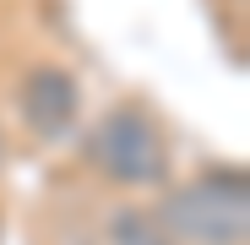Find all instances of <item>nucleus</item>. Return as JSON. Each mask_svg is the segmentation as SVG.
Here are the masks:
<instances>
[{
	"label": "nucleus",
	"instance_id": "nucleus-1",
	"mask_svg": "<svg viewBox=\"0 0 250 245\" xmlns=\"http://www.w3.org/2000/svg\"><path fill=\"white\" fill-rule=\"evenodd\" d=\"M158 223L169 240H185V245H239L245 223H250L245 180L239 175L234 180H196L185 191H169Z\"/></svg>",
	"mask_w": 250,
	"mask_h": 245
},
{
	"label": "nucleus",
	"instance_id": "nucleus-2",
	"mask_svg": "<svg viewBox=\"0 0 250 245\" xmlns=\"http://www.w3.org/2000/svg\"><path fill=\"white\" fill-rule=\"evenodd\" d=\"M87 158L114 185H158L169 175V153L142 109H109L87 131Z\"/></svg>",
	"mask_w": 250,
	"mask_h": 245
},
{
	"label": "nucleus",
	"instance_id": "nucleus-3",
	"mask_svg": "<svg viewBox=\"0 0 250 245\" xmlns=\"http://www.w3.org/2000/svg\"><path fill=\"white\" fill-rule=\"evenodd\" d=\"M22 120L44 136H65L71 131V120H76V88H71V76L55 71V66H38L27 82H22Z\"/></svg>",
	"mask_w": 250,
	"mask_h": 245
},
{
	"label": "nucleus",
	"instance_id": "nucleus-4",
	"mask_svg": "<svg viewBox=\"0 0 250 245\" xmlns=\"http://www.w3.org/2000/svg\"><path fill=\"white\" fill-rule=\"evenodd\" d=\"M109 245H174L169 234H163V223L152 218V213H142V207H120L114 218H109V234H104Z\"/></svg>",
	"mask_w": 250,
	"mask_h": 245
}]
</instances>
